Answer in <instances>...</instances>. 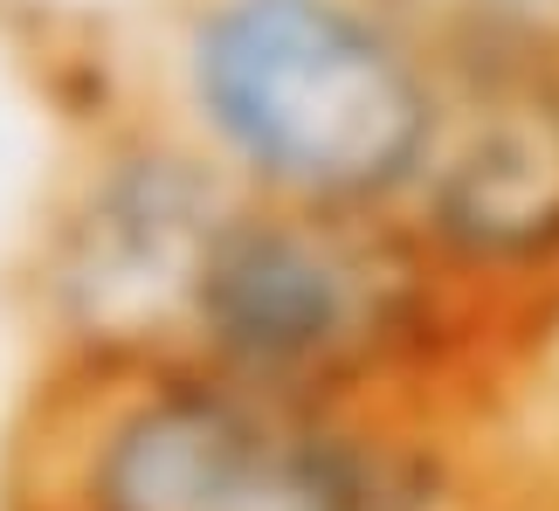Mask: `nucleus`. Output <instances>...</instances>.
Returning <instances> with one entry per match:
<instances>
[{
	"mask_svg": "<svg viewBox=\"0 0 559 511\" xmlns=\"http://www.w3.org/2000/svg\"><path fill=\"white\" fill-rule=\"evenodd\" d=\"M401 215L498 318L559 311V21L442 14V111Z\"/></svg>",
	"mask_w": 559,
	"mask_h": 511,
	"instance_id": "obj_3",
	"label": "nucleus"
},
{
	"mask_svg": "<svg viewBox=\"0 0 559 511\" xmlns=\"http://www.w3.org/2000/svg\"><path fill=\"white\" fill-rule=\"evenodd\" d=\"M442 415L187 353H76L14 450L8 511H449Z\"/></svg>",
	"mask_w": 559,
	"mask_h": 511,
	"instance_id": "obj_1",
	"label": "nucleus"
},
{
	"mask_svg": "<svg viewBox=\"0 0 559 511\" xmlns=\"http://www.w3.org/2000/svg\"><path fill=\"white\" fill-rule=\"evenodd\" d=\"M193 145L228 180L401 215L442 111L436 0H207L180 41Z\"/></svg>",
	"mask_w": 559,
	"mask_h": 511,
	"instance_id": "obj_2",
	"label": "nucleus"
},
{
	"mask_svg": "<svg viewBox=\"0 0 559 511\" xmlns=\"http://www.w3.org/2000/svg\"><path fill=\"white\" fill-rule=\"evenodd\" d=\"M436 8L469 21H559V0H436Z\"/></svg>",
	"mask_w": 559,
	"mask_h": 511,
	"instance_id": "obj_4",
	"label": "nucleus"
}]
</instances>
